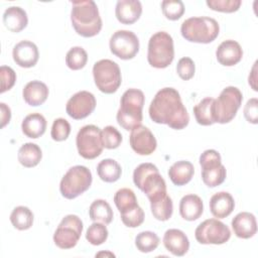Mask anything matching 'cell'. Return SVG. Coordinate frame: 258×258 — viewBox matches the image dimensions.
Returning a JSON list of instances; mask_svg holds the SVG:
<instances>
[{
  "mask_svg": "<svg viewBox=\"0 0 258 258\" xmlns=\"http://www.w3.org/2000/svg\"><path fill=\"white\" fill-rule=\"evenodd\" d=\"M149 116L153 122L176 130L185 128L189 122L180 95L173 88H163L156 93L149 106Z\"/></svg>",
  "mask_w": 258,
  "mask_h": 258,
  "instance_id": "1",
  "label": "cell"
},
{
  "mask_svg": "<svg viewBox=\"0 0 258 258\" xmlns=\"http://www.w3.org/2000/svg\"><path fill=\"white\" fill-rule=\"evenodd\" d=\"M71 21L76 32L83 37H93L102 29V19L93 0L72 1Z\"/></svg>",
  "mask_w": 258,
  "mask_h": 258,
  "instance_id": "2",
  "label": "cell"
},
{
  "mask_svg": "<svg viewBox=\"0 0 258 258\" xmlns=\"http://www.w3.org/2000/svg\"><path fill=\"white\" fill-rule=\"evenodd\" d=\"M133 182L146 195L150 203L156 202L167 195L165 180L153 163L139 164L133 172Z\"/></svg>",
  "mask_w": 258,
  "mask_h": 258,
  "instance_id": "3",
  "label": "cell"
},
{
  "mask_svg": "<svg viewBox=\"0 0 258 258\" xmlns=\"http://www.w3.org/2000/svg\"><path fill=\"white\" fill-rule=\"evenodd\" d=\"M144 94L138 89H128L120 100V108L116 118L118 124L125 130H132L141 125L144 105Z\"/></svg>",
  "mask_w": 258,
  "mask_h": 258,
  "instance_id": "4",
  "label": "cell"
},
{
  "mask_svg": "<svg viewBox=\"0 0 258 258\" xmlns=\"http://www.w3.org/2000/svg\"><path fill=\"white\" fill-rule=\"evenodd\" d=\"M180 32L187 41L210 43L218 37L220 26L217 20L211 17H190L181 23Z\"/></svg>",
  "mask_w": 258,
  "mask_h": 258,
  "instance_id": "5",
  "label": "cell"
},
{
  "mask_svg": "<svg viewBox=\"0 0 258 258\" xmlns=\"http://www.w3.org/2000/svg\"><path fill=\"white\" fill-rule=\"evenodd\" d=\"M174 58L173 39L165 31L154 33L148 41L147 60L156 69L167 68Z\"/></svg>",
  "mask_w": 258,
  "mask_h": 258,
  "instance_id": "6",
  "label": "cell"
},
{
  "mask_svg": "<svg viewBox=\"0 0 258 258\" xmlns=\"http://www.w3.org/2000/svg\"><path fill=\"white\" fill-rule=\"evenodd\" d=\"M243 101L241 91L233 86L226 87L218 97L214 100L212 112L215 123H229L236 116Z\"/></svg>",
  "mask_w": 258,
  "mask_h": 258,
  "instance_id": "7",
  "label": "cell"
},
{
  "mask_svg": "<svg viewBox=\"0 0 258 258\" xmlns=\"http://www.w3.org/2000/svg\"><path fill=\"white\" fill-rule=\"evenodd\" d=\"M92 173L84 165H75L71 167L59 183L61 196L68 200H73L84 194L92 184Z\"/></svg>",
  "mask_w": 258,
  "mask_h": 258,
  "instance_id": "8",
  "label": "cell"
},
{
  "mask_svg": "<svg viewBox=\"0 0 258 258\" xmlns=\"http://www.w3.org/2000/svg\"><path fill=\"white\" fill-rule=\"evenodd\" d=\"M93 76L97 88L105 94L115 93L122 82L119 66L111 59H101L93 67Z\"/></svg>",
  "mask_w": 258,
  "mask_h": 258,
  "instance_id": "9",
  "label": "cell"
},
{
  "mask_svg": "<svg viewBox=\"0 0 258 258\" xmlns=\"http://www.w3.org/2000/svg\"><path fill=\"white\" fill-rule=\"evenodd\" d=\"M101 130L96 125H86L82 127L76 138L79 154L86 159H94L103 151Z\"/></svg>",
  "mask_w": 258,
  "mask_h": 258,
  "instance_id": "10",
  "label": "cell"
},
{
  "mask_svg": "<svg viewBox=\"0 0 258 258\" xmlns=\"http://www.w3.org/2000/svg\"><path fill=\"white\" fill-rule=\"evenodd\" d=\"M83 222L76 215L66 216L53 234V242L60 249L74 248L82 235Z\"/></svg>",
  "mask_w": 258,
  "mask_h": 258,
  "instance_id": "11",
  "label": "cell"
},
{
  "mask_svg": "<svg viewBox=\"0 0 258 258\" xmlns=\"http://www.w3.org/2000/svg\"><path fill=\"white\" fill-rule=\"evenodd\" d=\"M196 240L204 245H221L231 237V231L227 225L217 219H208L201 223L195 231Z\"/></svg>",
  "mask_w": 258,
  "mask_h": 258,
  "instance_id": "12",
  "label": "cell"
},
{
  "mask_svg": "<svg viewBox=\"0 0 258 258\" xmlns=\"http://www.w3.org/2000/svg\"><path fill=\"white\" fill-rule=\"evenodd\" d=\"M111 52L121 59H131L139 51V39L129 30H117L110 38Z\"/></svg>",
  "mask_w": 258,
  "mask_h": 258,
  "instance_id": "13",
  "label": "cell"
},
{
  "mask_svg": "<svg viewBox=\"0 0 258 258\" xmlns=\"http://www.w3.org/2000/svg\"><path fill=\"white\" fill-rule=\"evenodd\" d=\"M96 108V98L88 91H80L73 95L67 103V114L76 120L88 117Z\"/></svg>",
  "mask_w": 258,
  "mask_h": 258,
  "instance_id": "14",
  "label": "cell"
},
{
  "mask_svg": "<svg viewBox=\"0 0 258 258\" xmlns=\"http://www.w3.org/2000/svg\"><path fill=\"white\" fill-rule=\"evenodd\" d=\"M129 142L131 148L139 155H150L157 146L153 133L145 126L139 125L132 129Z\"/></svg>",
  "mask_w": 258,
  "mask_h": 258,
  "instance_id": "15",
  "label": "cell"
},
{
  "mask_svg": "<svg viewBox=\"0 0 258 258\" xmlns=\"http://www.w3.org/2000/svg\"><path fill=\"white\" fill-rule=\"evenodd\" d=\"M12 56L19 67L32 68L38 61L39 52L35 43L29 40H22L13 47Z\"/></svg>",
  "mask_w": 258,
  "mask_h": 258,
  "instance_id": "16",
  "label": "cell"
},
{
  "mask_svg": "<svg viewBox=\"0 0 258 258\" xmlns=\"http://www.w3.org/2000/svg\"><path fill=\"white\" fill-rule=\"evenodd\" d=\"M243 56L241 45L232 39L223 41L216 50L217 60L225 67H232L237 64Z\"/></svg>",
  "mask_w": 258,
  "mask_h": 258,
  "instance_id": "17",
  "label": "cell"
},
{
  "mask_svg": "<svg viewBox=\"0 0 258 258\" xmlns=\"http://www.w3.org/2000/svg\"><path fill=\"white\" fill-rule=\"evenodd\" d=\"M163 245L172 255L181 257L189 248L187 236L178 229H169L164 233Z\"/></svg>",
  "mask_w": 258,
  "mask_h": 258,
  "instance_id": "18",
  "label": "cell"
},
{
  "mask_svg": "<svg viewBox=\"0 0 258 258\" xmlns=\"http://www.w3.org/2000/svg\"><path fill=\"white\" fill-rule=\"evenodd\" d=\"M142 13V5L138 0H119L116 4L115 15L122 24H133Z\"/></svg>",
  "mask_w": 258,
  "mask_h": 258,
  "instance_id": "19",
  "label": "cell"
},
{
  "mask_svg": "<svg viewBox=\"0 0 258 258\" xmlns=\"http://www.w3.org/2000/svg\"><path fill=\"white\" fill-rule=\"evenodd\" d=\"M232 229L238 238L249 239L253 237L257 232L255 216L248 212L239 213L232 220Z\"/></svg>",
  "mask_w": 258,
  "mask_h": 258,
  "instance_id": "20",
  "label": "cell"
},
{
  "mask_svg": "<svg viewBox=\"0 0 258 258\" xmlns=\"http://www.w3.org/2000/svg\"><path fill=\"white\" fill-rule=\"evenodd\" d=\"M235 208L233 197L227 191L215 194L210 200V211L215 218L224 219L228 217Z\"/></svg>",
  "mask_w": 258,
  "mask_h": 258,
  "instance_id": "21",
  "label": "cell"
},
{
  "mask_svg": "<svg viewBox=\"0 0 258 258\" xmlns=\"http://www.w3.org/2000/svg\"><path fill=\"white\" fill-rule=\"evenodd\" d=\"M47 86L40 81H31L25 85L22 91L24 101L32 107L43 104L48 97Z\"/></svg>",
  "mask_w": 258,
  "mask_h": 258,
  "instance_id": "22",
  "label": "cell"
},
{
  "mask_svg": "<svg viewBox=\"0 0 258 258\" xmlns=\"http://www.w3.org/2000/svg\"><path fill=\"white\" fill-rule=\"evenodd\" d=\"M28 23L26 12L18 6L8 7L3 13V24L11 32H20Z\"/></svg>",
  "mask_w": 258,
  "mask_h": 258,
  "instance_id": "23",
  "label": "cell"
},
{
  "mask_svg": "<svg viewBox=\"0 0 258 258\" xmlns=\"http://www.w3.org/2000/svg\"><path fill=\"white\" fill-rule=\"evenodd\" d=\"M204 212L202 199L197 195H186L179 203V214L186 221L198 220Z\"/></svg>",
  "mask_w": 258,
  "mask_h": 258,
  "instance_id": "24",
  "label": "cell"
},
{
  "mask_svg": "<svg viewBox=\"0 0 258 258\" xmlns=\"http://www.w3.org/2000/svg\"><path fill=\"white\" fill-rule=\"evenodd\" d=\"M194 165L187 160L174 162L168 169V176L173 184L181 186L189 182L194 176Z\"/></svg>",
  "mask_w": 258,
  "mask_h": 258,
  "instance_id": "25",
  "label": "cell"
},
{
  "mask_svg": "<svg viewBox=\"0 0 258 258\" xmlns=\"http://www.w3.org/2000/svg\"><path fill=\"white\" fill-rule=\"evenodd\" d=\"M21 129L25 136L36 139L44 134L46 129V120L43 115L39 113L29 114L23 119Z\"/></svg>",
  "mask_w": 258,
  "mask_h": 258,
  "instance_id": "26",
  "label": "cell"
},
{
  "mask_svg": "<svg viewBox=\"0 0 258 258\" xmlns=\"http://www.w3.org/2000/svg\"><path fill=\"white\" fill-rule=\"evenodd\" d=\"M18 161L21 165L24 167L30 168L36 166L41 158H42V152L38 145L35 143H24L18 150Z\"/></svg>",
  "mask_w": 258,
  "mask_h": 258,
  "instance_id": "27",
  "label": "cell"
},
{
  "mask_svg": "<svg viewBox=\"0 0 258 258\" xmlns=\"http://www.w3.org/2000/svg\"><path fill=\"white\" fill-rule=\"evenodd\" d=\"M97 173L99 177L105 182L117 181L122 173L120 164L111 158L103 159L97 165Z\"/></svg>",
  "mask_w": 258,
  "mask_h": 258,
  "instance_id": "28",
  "label": "cell"
},
{
  "mask_svg": "<svg viewBox=\"0 0 258 258\" xmlns=\"http://www.w3.org/2000/svg\"><path fill=\"white\" fill-rule=\"evenodd\" d=\"M89 216L93 222L108 225L113 220V210L105 200H96L90 206Z\"/></svg>",
  "mask_w": 258,
  "mask_h": 258,
  "instance_id": "29",
  "label": "cell"
},
{
  "mask_svg": "<svg viewBox=\"0 0 258 258\" xmlns=\"http://www.w3.org/2000/svg\"><path fill=\"white\" fill-rule=\"evenodd\" d=\"M10 222L17 230H27L33 224V214L27 207L18 206L13 209L10 215Z\"/></svg>",
  "mask_w": 258,
  "mask_h": 258,
  "instance_id": "30",
  "label": "cell"
},
{
  "mask_svg": "<svg viewBox=\"0 0 258 258\" xmlns=\"http://www.w3.org/2000/svg\"><path fill=\"white\" fill-rule=\"evenodd\" d=\"M213 98L207 97L203 99L198 105L194 107V115L197 122L203 126H210L215 123L212 107L214 103Z\"/></svg>",
  "mask_w": 258,
  "mask_h": 258,
  "instance_id": "31",
  "label": "cell"
},
{
  "mask_svg": "<svg viewBox=\"0 0 258 258\" xmlns=\"http://www.w3.org/2000/svg\"><path fill=\"white\" fill-rule=\"evenodd\" d=\"M226 175L227 171L222 163L202 168V179L204 183L209 187H216L222 184L226 179Z\"/></svg>",
  "mask_w": 258,
  "mask_h": 258,
  "instance_id": "32",
  "label": "cell"
},
{
  "mask_svg": "<svg viewBox=\"0 0 258 258\" xmlns=\"http://www.w3.org/2000/svg\"><path fill=\"white\" fill-rule=\"evenodd\" d=\"M150 208L153 217L162 222L169 220L173 212L172 201L167 195L156 202L150 203Z\"/></svg>",
  "mask_w": 258,
  "mask_h": 258,
  "instance_id": "33",
  "label": "cell"
},
{
  "mask_svg": "<svg viewBox=\"0 0 258 258\" xmlns=\"http://www.w3.org/2000/svg\"><path fill=\"white\" fill-rule=\"evenodd\" d=\"M159 245L158 236L151 231H143L135 237V246L142 253L154 251Z\"/></svg>",
  "mask_w": 258,
  "mask_h": 258,
  "instance_id": "34",
  "label": "cell"
},
{
  "mask_svg": "<svg viewBox=\"0 0 258 258\" xmlns=\"http://www.w3.org/2000/svg\"><path fill=\"white\" fill-rule=\"evenodd\" d=\"M114 203L120 213H123L138 205L134 191L126 187L116 191L114 196Z\"/></svg>",
  "mask_w": 258,
  "mask_h": 258,
  "instance_id": "35",
  "label": "cell"
},
{
  "mask_svg": "<svg viewBox=\"0 0 258 258\" xmlns=\"http://www.w3.org/2000/svg\"><path fill=\"white\" fill-rule=\"evenodd\" d=\"M88 61L87 51L81 46L72 47L66 55V63L73 71L83 69Z\"/></svg>",
  "mask_w": 258,
  "mask_h": 258,
  "instance_id": "36",
  "label": "cell"
},
{
  "mask_svg": "<svg viewBox=\"0 0 258 258\" xmlns=\"http://www.w3.org/2000/svg\"><path fill=\"white\" fill-rule=\"evenodd\" d=\"M108 234V229L105 224L100 222H94L87 230L86 239L90 244L99 246L107 240Z\"/></svg>",
  "mask_w": 258,
  "mask_h": 258,
  "instance_id": "37",
  "label": "cell"
},
{
  "mask_svg": "<svg viewBox=\"0 0 258 258\" xmlns=\"http://www.w3.org/2000/svg\"><path fill=\"white\" fill-rule=\"evenodd\" d=\"M163 15L169 20H177L184 13V5L180 0H164L161 2Z\"/></svg>",
  "mask_w": 258,
  "mask_h": 258,
  "instance_id": "38",
  "label": "cell"
},
{
  "mask_svg": "<svg viewBox=\"0 0 258 258\" xmlns=\"http://www.w3.org/2000/svg\"><path fill=\"white\" fill-rule=\"evenodd\" d=\"M120 214L123 224L128 228H137L144 222V212L138 205Z\"/></svg>",
  "mask_w": 258,
  "mask_h": 258,
  "instance_id": "39",
  "label": "cell"
},
{
  "mask_svg": "<svg viewBox=\"0 0 258 258\" xmlns=\"http://www.w3.org/2000/svg\"><path fill=\"white\" fill-rule=\"evenodd\" d=\"M102 142H103V146L107 149H115L117 147H119V145L122 142V135L121 133L118 131V129H116L113 126H106L102 132Z\"/></svg>",
  "mask_w": 258,
  "mask_h": 258,
  "instance_id": "40",
  "label": "cell"
},
{
  "mask_svg": "<svg viewBox=\"0 0 258 258\" xmlns=\"http://www.w3.org/2000/svg\"><path fill=\"white\" fill-rule=\"evenodd\" d=\"M71 133V125L63 118H57L53 121L50 136L54 141L66 140Z\"/></svg>",
  "mask_w": 258,
  "mask_h": 258,
  "instance_id": "41",
  "label": "cell"
},
{
  "mask_svg": "<svg viewBox=\"0 0 258 258\" xmlns=\"http://www.w3.org/2000/svg\"><path fill=\"white\" fill-rule=\"evenodd\" d=\"M207 5L215 11L232 13L241 6V0H207Z\"/></svg>",
  "mask_w": 258,
  "mask_h": 258,
  "instance_id": "42",
  "label": "cell"
},
{
  "mask_svg": "<svg viewBox=\"0 0 258 258\" xmlns=\"http://www.w3.org/2000/svg\"><path fill=\"white\" fill-rule=\"evenodd\" d=\"M196 66L190 57H181L176 64V73L183 81H188L195 76Z\"/></svg>",
  "mask_w": 258,
  "mask_h": 258,
  "instance_id": "43",
  "label": "cell"
},
{
  "mask_svg": "<svg viewBox=\"0 0 258 258\" xmlns=\"http://www.w3.org/2000/svg\"><path fill=\"white\" fill-rule=\"evenodd\" d=\"M0 76H1V93L9 91L16 82V74L10 67L2 66L0 68Z\"/></svg>",
  "mask_w": 258,
  "mask_h": 258,
  "instance_id": "44",
  "label": "cell"
},
{
  "mask_svg": "<svg viewBox=\"0 0 258 258\" xmlns=\"http://www.w3.org/2000/svg\"><path fill=\"white\" fill-rule=\"evenodd\" d=\"M221 155L215 149L205 150L200 156V164L202 168L221 164Z\"/></svg>",
  "mask_w": 258,
  "mask_h": 258,
  "instance_id": "45",
  "label": "cell"
},
{
  "mask_svg": "<svg viewBox=\"0 0 258 258\" xmlns=\"http://www.w3.org/2000/svg\"><path fill=\"white\" fill-rule=\"evenodd\" d=\"M244 116L249 123H258V100L257 98H252L247 101L244 107Z\"/></svg>",
  "mask_w": 258,
  "mask_h": 258,
  "instance_id": "46",
  "label": "cell"
},
{
  "mask_svg": "<svg viewBox=\"0 0 258 258\" xmlns=\"http://www.w3.org/2000/svg\"><path fill=\"white\" fill-rule=\"evenodd\" d=\"M0 109H1V127H5L10 119H11V111L10 108L4 104V103H0Z\"/></svg>",
  "mask_w": 258,
  "mask_h": 258,
  "instance_id": "47",
  "label": "cell"
},
{
  "mask_svg": "<svg viewBox=\"0 0 258 258\" xmlns=\"http://www.w3.org/2000/svg\"><path fill=\"white\" fill-rule=\"evenodd\" d=\"M256 64H257V61H255L254 66L252 68V72L249 75V85H251V87L254 91H257V87L255 85V82H256Z\"/></svg>",
  "mask_w": 258,
  "mask_h": 258,
  "instance_id": "48",
  "label": "cell"
},
{
  "mask_svg": "<svg viewBox=\"0 0 258 258\" xmlns=\"http://www.w3.org/2000/svg\"><path fill=\"white\" fill-rule=\"evenodd\" d=\"M100 256H111V257H115V255L111 252H100L96 254V257H100Z\"/></svg>",
  "mask_w": 258,
  "mask_h": 258,
  "instance_id": "49",
  "label": "cell"
}]
</instances>
